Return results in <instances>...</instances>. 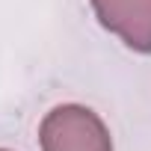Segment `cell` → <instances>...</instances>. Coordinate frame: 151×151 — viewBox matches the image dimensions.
Here are the masks:
<instances>
[{"label": "cell", "mask_w": 151, "mask_h": 151, "mask_svg": "<svg viewBox=\"0 0 151 151\" xmlns=\"http://www.w3.org/2000/svg\"><path fill=\"white\" fill-rule=\"evenodd\" d=\"M42 151H113L104 119L83 104H59L39 124Z\"/></svg>", "instance_id": "obj_1"}, {"label": "cell", "mask_w": 151, "mask_h": 151, "mask_svg": "<svg viewBox=\"0 0 151 151\" xmlns=\"http://www.w3.org/2000/svg\"><path fill=\"white\" fill-rule=\"evenodd\" d=\"M104 30L119 36L130 50L151 53V0H89Z\"/></svg>", "instance_id": "obj_2"}, {"label": "cell", "mask_w": 151, "mask_h": 151, "mask_svg": "<svg viewBox=\"0 0 151 151\" xmlns=\"http://www.w3.org/2000/svg\"><path fill=\"white\" fill-rule=\"evenodd\" d=\"M0 151H9V148H0Z\"/></svg>", "instance_id": "obj_3"}]
</instances>
